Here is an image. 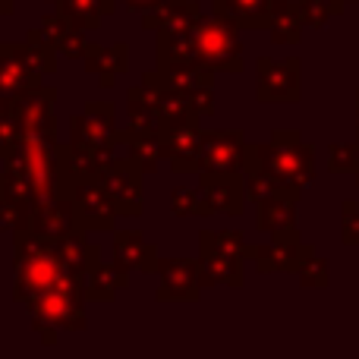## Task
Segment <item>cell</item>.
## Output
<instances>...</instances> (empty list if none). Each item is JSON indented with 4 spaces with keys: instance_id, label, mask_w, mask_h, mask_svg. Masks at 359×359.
I'll list each match as a JSON object with an SVG mask.
<instances>
[{
    "instance_id": "27",
    "label": "cell",
    "mask_w": 359,
    "mask_h": 359,
    "mask_svg": "<svg viewBox=\"0 0 359 359\" xmlns=\"http://www.w3.org/2000/svg\"><path fill=\"white\" fill-rule=\"evenodd\" d=\"M303 16H299L297 0H274L271 4V22H268V35L271 44H299L303 41Z\"/></svg>"
},
{
    "instance_id": "47",
    "label": "cell",
    "mask_w": 359,
    "mask_h": 359,
    "mask_svg": "<svg viewBox=\"0 0 359 359\" xmlns=\"http://www.w3.org/2000/svg\"><path fill=\"white\" fill-rule=\"evenodd\" d=\"M356 139H359V88H356Z\"/></svg>"
},
{
    "instance_id": "14",
    "label": "cell",
    "mask_w": 359,
    "mask_h": 359,
    "mask_svg": "<svg viewBox=\"0 0 359 359\" xmlns=\"http://www.w3.org/2000/svg\"><path fill=\"white\" fill-rule=\"evenodd\" d=\"M246 136L240 130L202 133V170H240L246 161Z\"/></svg>"
},
{
    "instance_id": "1",
    "label": "cell",
    "mask_w": 359,
    "mask_h": 359,
    "mask_svg": "<svg viewBox=\"0 0 359 359\" xmlns=\"http://www.w3.org/2000/svg\"><path fill=\"white\" fill-rule=\"evenodd\" d=\"M13 271H16L13 299L25 306L41 293L54 290L67 274V265L54 240H44L35 230H22V233H13Z\"/></svg>"
},
{
    "instance_id": "45",
    "label": "cell",
    "mask_w": 359,
    "mask_h": 359,
    "mask_svg": "<svg viewBox=\"0 0 359 359\" xmlns=\"http://www.w3.org/2000/svg\"><path fill=\"white\" fill-rule=\"evenodd\" d=\"M10 107H13V95H4V92H0V117H4Z\"/></svg>"
},
{
    "instance_id": "34",
    "label": "cell",
    "mask_w": 359,
    "mask_h": 359,
    "mask_svg": "<svg viewBox=\"0 0 359 359\" xmlns=\"http://www.w3.org/2000/svg\"><path fill=\"white\" fill-rule=\"evenodd\" d=\"M0 196L4 198H13V202H29L35 198V189H32V180L25 170L13 168V164H4L0 170Z\"/></svg>"
},
{
    "instance_id": "4",
    "label": "cell",
    "mask_w": 359,
    "mask_h": 359,
    "mask_svg": "<svg viewBox=\"0 0 359 359\" xmlns=\"http://www.w3.org/2000/svg\"><path fill=\"white\" fill-rule=\"evenodd\" d=\"M240 25L224 16H205L192 29V44H196V63L215 69V73H243L246 57H243V38Z\"/></svg>"
},
{
    "instance_id": "5",
    "label": "cell",
    "mask_w": 359,
    "mask_h": 359,
    "mask_svg": "<svg viewBox=\"0 0 359 359\" xmlns=\"http://www.w3.org/2000/svg\"><path fill=\"white\" fill-rule=\"evenodd\" d=\"M215 79L217 73L202 63H189V67H170V69H149L142 76V82L158 88H170V92H180L196 104V111L202 117H211L215 114Z\"/></svg>"
},
{
    "instance_id": "33",
    "label": "cell",
    "mask_w": 359,
    "mask_h": 359,
    "mask_svg": "<svg viewBox=\"0 0 359 359\" xmlns=\"http://www.w3.org/2000/svg\"><path fill=\"white\" fill-rule=\"evenodd\" d=\"M170 215L174 217H215L205 205V196L198 186H177L170 192Z\"/></svg>"
},
{
    "instance_id": "38",
    "label": "cell",
    "mask_w": 359,
    "mask_h": 359,
    "mask_svg": "<svg viewBox=\"0 0 359 359\" xmlns=\"http://www.w3.org/2000/svg\"><path fill=\"white\" fill-rule=\"evenodd\" d=\"M359 161V142H331L328 145V170L331 174H353Z\"/></svg>"
},
{
    "instance_id": "13",
    "label": "cell",
    "mask_w": 359,
    "mask_h": 359,
    "mask_svg": "<svg viewBox=\"0 0 359 359\" xmlns=\"http://www.w3.org/2000/svg\"><path fill=\"white\" fill-rule=\"evenodd\" d=\"M158 278H161L155 290L158 303H198L205 290L198 259H161Z\"/></svg>"
},
{
    "instance_id": "46",
    "label": "cell",
    "mask_w": 359,
    "mask_h": 359,
    "mask_svg": "<svg viewBox=\"0 0 359 359\" xmlns=\"http://www.w3.org/2000/svg\"><path fill=\"white\" fill-rule=\"evenodd\" d=\"M331 4H337L341 10H347V4H359V0H331Z\"/></svg>"
},
{
    "instance_id": "2",
    "label": "cell",
    "mask_w": 359,
    "mask_h": 359,
    "mask_svg": "<svg viewBox=\"0 0 359 359\" xmlns=\"http://www.w3.org/2000/svg\"><path fill=\"white\" fill-rule=\"evenodd\" d=\"M271 170L284 183L306 189L316 180V145L306 142L299 130H274L271 142H249L243 170Z\"/></svg>"
},
{
    "instance_id": "12",
    "label": "cell",
    "mask_w": 359,
    "mask_h": 359,
    "mask_svg": "<svg viewBox=\"0 0 359 359\" xmlns=\"http://www.w3.org/2000/svg\"><path fill=\"white\" fill-rule=\"evenodd\" d=\"M198 189L211 215L240 217L246 208V174L240 170H198Z\"/></svg>"
},
{
    "instance_id": "31",
    "label": "cell",
    "mask_w": 359,
    "mask_h": 359,
    "mask_svg": "<svg viewBox=\"0 0 359 359\" xmlns=\"http://www.w3.org/2000/svg\"><path fill=\"white\" fill-rule=\"evenodd\" d=\"M243 174H246V196H249V202H252V205L297 189V186L284 183V180L274 177L271 170H262V168H249V170H243ZM299 192H303V189H299Z\"/></svg>"
},
{
    "instance_id": "39",
    "label": "cell",
    "mask_w": 359,
    "mask_h": 359,
    "mask_svg": "<svg viewBox=\"0 0 359 359\" xmlns=\"http://www.w3.org/2000/svg\"><path fill=\"white\" fill-rule=\"evenodd\" d=\"M22 139H25V126L19 123V117L13 114V107H10V111L0 117V161H6V158L19 149Z\"/></svg>"
},
{
    "instance_id": "32",
    "label": "cell",
    "mask_w": 359,
    "mask_h": 359,
    "mask_svg": "<svg viewBox=\"0 0 359 359\" xmlns=\"http://www.w3.org/2000/svg\"><path fill=\"white\" fill-rule=\"evenodd\" d=\"M69 29H73V22H69V19L57 10V13H48V16H44L35 29H29V35H25V38H29V41H35V44H48V48H54L57 54H60L63 41H67V35H69Z\"/></svg>"
},
{
    "instance_id": "20",
    "label": "cell",
    "mask_w": 359,
    "mask_h": 359,
    "mask_svg": "<svg viewBox=\"0 0 359 359\" xmlns=\"http://www.w3.org/2000/svg\"><path fill=\"white\" fill-rule=\"evenodd\" d=\"M205 19V6L198 0H180V4H155L151 10L142 13V29L145 32H180V29H196Z\"/></svg>"
},
{
    "instance_id": "40",
    "label": "cell",
    "mask_w": 359,
    "mask_h": 359,
    "mask_svg": "<svg viewBox=\"0 0 359 359\" xmlns=\"http://www.w3.org/2000/svg\"><path fill=\"white\" fill-rule=\"evenodd\" d=\"M341 243L344 246H359V202L344 198L341 202Z\"/></svg>"
},
{
    "instance_id": "22",
    "label": "cell",
    "mask_w": 359,
    "mask_h": 359,
    "mask_svg": "<svg viewBox=\"0 0 359 359\" xmlns=\"http://www.w3.org/2000/svg\"><path fill=\"white\" fill-rule=\"evenodd\" d=\"M130 274L117 262H98L86 278V297L88 303H114L120 293L130 287Z\"/></svg>"
},
{
    "instance_id": "10",
    "label": "cell",
    "mask_w": 359,
    "mask_h": 359,
    "mask_svg": "<svg viewBox=\"0 0 359 359\" xmlns=\"http://www.w3.org/2000/svg\"><path fill=\"white\" fill-rule=\"evenodd\" d=\"M101 183H104L107 196L114 198V208L120 217H139L145 208V189H142V177L145 170L126 158H114L104 170H101Z\"/></svg>"
},
{
    "instance_id": "29",
    "label": "cell",
    "mask_w": 359,
    "mask_h": 359,
    "mask_svg": "<svg viewBox=\"0 0 359 359\" xmlns=\"http://www.w3.org/2000/svg\"><path fill=\"white\" fill-rule=\"evenodd\" d=\"M126 114L133 126H158V88L149 82L126 88Z\"/></svg>"
},
{
    "instance_id": "8",
    "label": "cell",
    "mask_w": 359,
    "mask_h": 359,
    "mask_svg": "<svg viewBox=\"0 0 359 359\" xmlns=\"http://www.w3.org/2000/svg\"><path fill=\"white\" fill-rule=\"evenodd\" d=\"M86 303H88L86 293L54 287V290L35 297L32 303H25V309H29L32 325H54L57 331H69L73 334V331H86V325H88Z\"/></svg>"
},
{
    "instance_id": "25",
    "label": "cell",
    "mask_w": 359,
    "mask_h": 359,
    "mask_svg": "<svg viewBox=\"0 0 359 359\" xmlns=\"http://www.w3.org/2000/svg\"><path fill=\"white\" fill-rule=\"evenodd\" d=\"M274 0H211L217 16L236 22L240 29H268Z\"/></svg>"
},
{
    "instance_id": "36",
    "label": "cell",
    "mask_w": 359,
    "mask_h": 359,
    "mask_svg": "<svg viewBox=\"0 0 359 359\" xmlns=\"http://www.w3.org/2000/svg\"><path fill=\"white\" fill-rule=\"evenodd\" d=\"M299 16H303L306 29H325L334 16H344V10L331 0H297Z\"/></svg>"
},
{
    "instance_id": "11",
    "label": "cell",
    "mask_w": 359,
    "mask_h": 359,
    "mask_svg": "<svg viewBox=\"0 0 359 359\" xmlns=\"http://www.w3.org/2000/svg\"><path fill=\"white\" fill-rule=\"evenodd\" d=\"M57 88L54 86H29L22 92L13 95V114L19 117V123L25 126V133L32 136H44L57 142Z\"/></svg>"
},
{
    "instance_id": "6",
    "label": "cell",
    "mask_w": 359,
    "mask_h": 359,
    "mask_svg": "<svg viewBox=\"0 0 359 359\" xmlns=\"http://www.w3.org/2000/svg\"><path fill=\"white\" fill-rule=\"evenodd\" d=\"M69 202H73L76 211V227L82 233H114L117 230V208H114V198L107 196L104 183H101L98 174L79 177L73 186H69Z\"/></svg>"
},
{
    "instance_id": "28",
    "label": "cell",
    "mask_w": 359,
    "mask_h": 359,
    "mask_svg": "<svg viewBox=\"0 0 359 359\" xmlns=\"http://www.w3.org/2000/svg\"><path fill=\"white\" fill-rule=\"evenodd\" d=\"M117 4L120 0H57L54 6L73 25H79V29H86V32H98L101 19L117 13Z\"/></svg>"
},
{
    "instance_id": "23",
    "label": "cell",
    "mask_w": 359,
    "mask_h": 359,
    "mask_svg": "<svg viewBox=\"0 0 359 359\" xmlns=\"http://www.w3.org/2000/svg\"><path fill=\"white\" fill-rule=\"evenodd\" d=\"M57 252H60L63 265H67L69 271L82 274V278H88V271L101 262V246L88 233H82V230L57 240Z\"/></svg>"
},
{
    "instance_id": "18",
    "label": "cell",
    "mask_w": 359,
    "mask_h": 359,
    "mask_svg": "<svg viewBox=\"0 0 359 359\" xmlns=\"http://www.w3.org/2000/svg\"><path fill=\"white\" fill-rule=\"evenodd\" d=\"M82 67L88 76H98L101 88H114L120 76L130 73V44L117 41V44H95L88 41Z\"/></svg>"
},
{
    "instance_id": "3",
    "label": "cell",
    "mask_w": 359,
    "mask_h": 359,
    "mask_svg": "<svg viewBox=\"0 0 359 359\" xmlns=\"http://www.w3.org/2000/svg\"><path fill=\"white\" fill-rule=\"evenodd\" d=\"M255 243H246L240 230H198V268L205 287H233L246 284L243 262L252 259Z\"/></svg>"
},
{
    "instance_id": "7",
    "label": "cell",
    "mask_w": 359,
    "mask_h": 359,
    "mask_svg": "<svg viewBox=\"0 0 359 359\" xmlns=\"http://www.w3.org/2000/svg\"><path fill=\"white\" fill-rule=\"evenodd\" d=\"M255 98L262 104H297L303 98V60L299 57H287V60L259 57L255 60Z\"/></svg>"
},
{
    "instance_id": "30",
    "label": "cell",
    "mask_w": 359,
    "mask_h": 359,
    "mask_svg": "<svg viewBox=\"0 0 359 359\" xmlns=\"http://www.w3.org/2000/svg\"><path fill=\"white\" fill-rule=\"evenodd\" d=\"M41 79L29 73V69L19 63V57L10 50V41L0 44V92L4 95H16L29 86H38Z\"/></svg>"
},
{
    "instance_id": "43",
    "label": "cell",
    "mask_w": 359,
    "mask_h": 359,
    "mask_svg": "<svg viewBox=\"0 0 359 359\" xmlns=\"http://www.w3.org/2000/svg\"><path fill=\"white\" fill-rule=\"evenodd\" d=\"M32 328L41 334V341L48 344V347H54V344H57V328H54V325H32Z\"/></svg>"
},
{
    "instance_id": "16",
    "label": "cell",
    "mask_w": 359,
    "mask_h": 359,
    "mask_svg": "<svg viewBox=\"0 0 359 359\" xmlns=\"http://www.w3.org/2000/svg\"><path fill=\"white\" fill-rule=\"evenodd\" d=\"M114 262L123 265L126 271H139V274H158L161 265V252L155 243H149L142 236V230H114Z\"/></svg>"
},
{
    "instance_id": "26",
    "label": "cell",
    "mask_w": 359,
    "mask_h": 359,
    "mask_svg": "<svg viewBox=\"0 0 359 359\" xmlns=\"http://www.w3.org/2000/svg\"><path fill=\"white\" fill-rule=\"evenodd\" d=\"M155 57L158 67L170 69V67H189L196 63V44H192V29H180V32H155Z\"/></svg>"
},
{
    "instance_id": "37",
    "label": "cell",
    "mask_w": 359,
    "mask_h": 359,
    "mask_svg": "<svg viewBox=\"0 0 359 359\" xmlns=\"http://www.w3.org/2000/svg\"><path fill=\"white\" fill-rule=\"evenodd\" d=\"M297 280H299V287H306V290H325V287H331V265H328V259L309 255V259L299 265Z\"/></svg>"
},
{
    "instance_id": "17",
    "label": "cell",
    "mask_w": 359,
    "mask_h": 359,
    "mask_svg": "<svg viewBox=\"0 0 359 359\" xmlns=\"http://www.w3.org/2000/svg\"><path fill=\"white\" fill-rule=\"evenodd\" d=\"M120 145L126 149V155L145 170V174H155L161 168V161L168 158V142H164V133L158 126H126L117 133Z\"/></svg>"
},
{
    "instance_id": "49",
    "label": "cell",
    "mask_w": 359,
    "mask_h": 359,
    "mask_svg": "<svg viewBox=\"0 0 359 359\" xmlns=\"http://www.w3.org/2000/svg\"><path fill=\"white\" fill-rule=\"evenodd\" d=\"M356 142H359V139H356Z\"/></svg>"
},
{
    "instance_id": "48",
    "label": "cell",
    "mask_w": 359,
    "mask_h": 359,
    "mask_svg": "<svg viewBox=\"0 0 359 359\" xmlns=\"http://www.w3.org/2000/svg\"><path fill=\"white\" fill-rule=\"evenodd\" d=\"M48 4H57V0H48Z\"/></svg>"
},
{
    "instance_id": "42",
    "label": "cell",
    "mask_w": 359,
    "mask_h": 359,
    "mask_svg": "<svg viewBox=\"0 0 359 359\" xmlns=\"http://www.w3.org/2000/svg\"><path fill=\"white\" fill-rule=\"evenodd\" d=\"M155 4H180V0H120V6H126V10H133V13H145Z\"/></svg>"
},
{
    "instance_id": "41",
    "label": "cell",
    "mask_w": 359,
    "mask_h": 359,
    "mask_svg": "<svg viewBox=\"0 0 359 359\" xmlns=\"http://www.w3.org/2000/svg\"><path fill=\"white\" fill-rule=\"evenodd\" d=\"M86 48H88L86 29L73 25L69 35H67V41H63V48H60V57H67V60H82V57H86Z\"/></svg>"
},
{
    "instance_id": "24",
    "label": "cell",
    "mask_w": 359,
    "mask_h": 359,
    "mask_svg": "<svg viewBox=\"0 0 359 359\" xmlns=\"http://www.w3.org/2000/svg\"><path fill=\"white\" fill-rule=\"evenodd\" d=\"M158 88V86H155ZM192 123H202V114L196 111L186 95L170 92V88H158V130L170 133L180 130V126H192Z\"/></svg>"
},
{
    "instance_id": "19",
    "label": "cell",
    "mask_w": 359,
    "mask_h": 359,
    "mask_svg": "<svg viewBox=\"0 0 359 359\" xmlns=\"http://www.w3.org/2000/svg\"><path fill=\"white\" fill-rule=\"evenodd\" d=\"M202 126H180V130L164 133L168 142V161L174 174H198L202 170Z\"/></svg>"
},
{
    "instance_id": "35",
    "label": "cell",
    "mask_w": 359,
    "mask_h": 359,
    "mask_svg": "<svg viewBox=\"0 0 359 359\" xmlns=\"http://www.w3.org/2000/svg\"><path fill=\"white\" fill-rule=\"evenodd\" d=\"M22 230H32V205L0 196V233H22Z\"/></svg>"
},
{
    "instance_id": "9",
    "label": "cell",
    "mask_w": 359,
    "mask_h": 359,
    "mask_svg": "<svg viewBox=\"0 0 359 359\" xmlns=\"http://www.w3.org/2000/svg\"><path fill=\"white\" fill-rule=\"evenodd\" d=\"M309 255H316V246L299 236V227L280 230L271 236V243H255L252 262L259 274H297Z\"/></svg>"
},
{
    "instance_id": "44",
    "label": "cell",
    "mask_w": 359,
    "mask_h": 359,
    "mask_svg": "<svg viewBox=\"0 0 359 359\" xmlns=\"http://www.w3.org/2000/svg\"><path fill=\"white\" fill-rule=\"evenodd\" d=\"M13 13H16V0H0V22L6 16H13Z\"/></svg>"
},
{
    "instance_id": "21",
    "label": "cell",
    "mask_w": 359,
    "mask_h": 359,
    "mask_svg": "<svg viewBox=\"0 0 359 359\" xmlns=\"http://www.w3.org/2000/svg\"><path fill=\"white\" fill-rule=\"evenodd\" d=\"M303 198V192L293 189V192H284V196H274V198H265V202L255 205V227L262 233H280V230H290L297 227V205Z\"/></svg>"
},
{
    "instance_id": "15",
    "label": "cell",
    "mask_w": 359,
    "mask_h": 359,
    "mask_svg": "<svg viewBox=\"0 0 359 359\" xmlns=\"http://www.w3.org/2000/svg\"><path fill=\"white\" fill-rule=\"evenodd\" d=\"M32 230L44 240H63V236L76 233V211L73 202L63 196H41V198H32Z\"/></svg>"
}]
</instances>
